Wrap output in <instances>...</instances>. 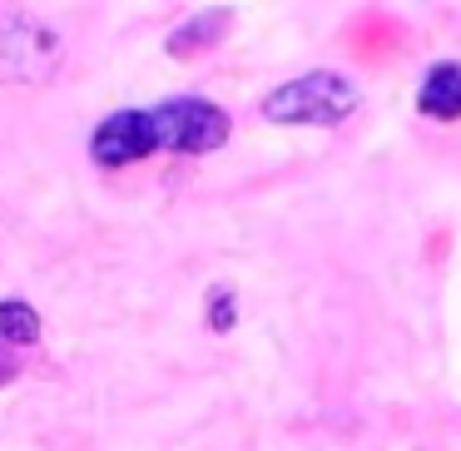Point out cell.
I'll return each instance as SVG.
<instances>
[{
	"label": "cell",
	"instance_id": "1",
	"mask_svg": "<svg viewBox=\"0 0 461 451\" xmlns=\"http://www.w3.org/2000/svg\"><path fill=\"white\" fill-rule=\"evenodd\" d=\"M357 104H362V90L348 75L312 70V75H298V80L268 90L258 104V114L268 124H318V130H332V124L352 120Z\"/></svg>",
	"mask_w": 461,
	"mask_h": 451
},
{
	"label": "cell",
	"instance_id": "2",
	"mask_svg": "<svg viewBox=\"0 0 461 451\" xmlns=\"http://www.w3.org/2000/svg\"><path fill=\"white\" fill-rule=\"evenodd\" d=\"M65 60V41L25 11H0V85H45Z\"/></svg>",
	"mask_w": 461,
	"mask_h": 451
},
{
	"label": "cell",
	"instance_id": "3",
	"mask_svg": "<svg viewBox=\"0 0 461 451\" xmlns=\"http://www.w3.org/2000/svg\"><path fill=\"white\" fill-rule=\"evenodd\" d=\"M149 130H154V149L169 154H213L229 144L233 120L209 100H164L149 104Z\"/></svg>",
	"mask_w": 461,
	"mask_h": 451
},
{
	"label": "cell",
	"instance_id": "4",
	"mask_svg": "<svg viewBox=\"0 0 461 451\" xmlns=\"http://www.w3.org/2000/svg\"><path fill=\"white\" fill-rule=\"evenodd\" d=\"M149 154H159L154 149V130H149V110H114L90 134V159L100 169H124V164H140Z\"/></svg>",
	"mask_w": 461,
	"mask_h": 451
},
{
	"label": "cell",
	"instance_id": "5",
	"mask_svg": "<svg viewBox=\"0 0 461 451\" xmlns=\"http://www.w3.org/2000/svg\"><path fill=\"white\" fill-rule=\"evenodd\" d=\"M417 110L437 124H456L461 120V65L456 60H437L421 75L417 90Z\"/></svg>",
	"mask_w": 461,
	"mask_h": 451
},
{
	"label": "cell",
	"instance_id": "6",
	"mask_svg": "<svg viewBox=\"0 0 461 451\" xmlns=\"http://www.w3.org/2000/svg\"><path fill=\"white\" fill-rule=\"evenodd\" d=\"M223 31H229V11H199L169 35V55H179V60L184 55H199V50H209Z\"/></svg>",
	"mask_w": 461,
	"mask_h": 451
},
{
	"label": "cell",
	"instance_id": "7",
	"mask_svg": "<svg viewBox=\"0 0 461 451\" xmlns=\"http://www.w3.org/2000/svg\"><path fill=\"white\" fill-rule=\"evenodd\" d=\"M0 342L5 347H35L41 342V312L25 298H0Z\"/></svg>",
	"mask_w": 461,
	"mask_h": 451
},
{
	"label": "cell",
	"instance_id": "8",
	"mask_svg": "<svg viewBox=\"0 0 461 451\" xmlns=\"http://www.w3.org/2000/svg\"><path fill=\"white\" fill-rule=\"evenodd\" d=\"M239 322V302H233V288H213L209 293V328L213 332H229Z\"/></svg>",
	"mask_w": 461,
	"mask_h": 451
},
{
	"label": "cell",
	"instance_id": "9",
	"mask_svg": "<svg viewBox=\"0 0 461 451\" xmlns=\"http://www.w3.org/2000/svg\"><path fill=\"white\" fill-rule=\"evenodd\" d=\"M5 382H15V347L0 342V387H5Z\"/></svg>",
	"mask_w": 461,
	"mask_h": 451
}]
</instances>
